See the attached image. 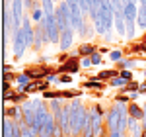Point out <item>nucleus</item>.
Here are the masks:
<instances>
[{
    "label": "nucleus",
    "mask_w": 146,
    "mask_h": 137,
    "mask_svg": "<svg viewBox=\"0 0 146 137\" xmlns=\"http://www.w3.org/2000/svg\"><path fill=\"white\" fill-rule=\"evenodd\" d=\"M70 106V129H72V135H82V129H84V120H86V102L82 98H74L68 102Z\"/></svg>",
    "instance_id": "nucleus-1"
},
{
    "label": "nucleus",
    "mask_w": 146,
    "mask_h": 137,
    "mask_svg": "<svg viewBox=\"0 0 146 137\" xmlns=\"http://www.w3.org/2000/svg\"><path fill=\"white\" fill-rule=\"evenodd\" d=\"M22 73L27 75L31 80H45L49 75L56 73V67H49V65H45V63H37V65H27Z\"/></svg>",
    "instance_id": "nucleus-2"
},
{
    "label": "nucleus",
    "mask_w": 146,
    "mask_h": 137,
    "mask_svg": "<svg viewBox=\"0 0 146 137\" xmlns=\"http://www.w3.org/2000/svg\"><path fill=\"white\" fill-rule=\"evenodd\" d=\"M105 127L109 133L119 131V110H117V104L113 100L105 104Z\"/></svg>",
    "instance_id": "nucleus-3"
},
{
    "label": "nucleus",
    "mask_w": 146,
    "mask_h": 137,
    "mask_svg": "<svg viewBox=\"0 0 146 137\" xmlns=\"http://www.w3.org/2000/svg\"><path fill=\"white\" fill-rule=\"evenodd\" d=\"M43 28H45L47 35H49V41H51L53 45H58V43H60V30H58V26H56L55 16H45V18H43Z\"/></svg>",
    "instance_id": "nucleus-4"
},
{
    "label": "nucleus",
    "mask_w": 146,
    "mask_h": 137,
    "mask_svg": "<svg viewBox=\"0 0 146 137\" xmlns=\"http://www.w3.org/2000/svg\"><path fill=\"white\" fill-rule=\"evenodd\" d=\"M25 49H27V43H25L23 32L22 30H16V32L12 34V51H14V59H16V61L22 59L23 53H25Z\"/></svg>",
    "instance_id": "nucleus-5"
},
{
    "label": "nucleus",
    "mask_w": 146,
    "mask_h": 137,
    "mask_svg": "<svg viewBox=\"0 0 146 137\" xmlns=\"http://www.w3.org/2000/svg\"><path fill=\"white\" fill-rule=\"evenodd\" d=\"M80 68H82L80 57H70L66 63L56 67V75H74V73H80Z\"/></svg>",
    "instance_id": "nucleus-6"
},
{
    "label": "nucleus",
    "mask_w": 146,
    "mask_h": 137,
    "mask_svg": "<svg viewBox=\"0 0 146 137\" xmlns=\"http://www.w3.org/2000/svg\"><path fill=\"white\" fill-rule=\"evenodd\" d=\"M20 106H22V112H23V124L31 127L35 124V106H33V100L27 98V100L22 102Z\"/></svg>",
    "instance_id": "nucleus-7"
},
{
    "label": "nucleus",
    "mask_w": 146,
    "mask_h": 137,
    "mask_svg": "<svg viewBox=\"0 0 146 137\" xmlns=\"http://www.w3.org/2000/svg\"><path fill=\"white\" fill-rule=\"evenodd\" d=\"M74 30L72 28H68L64 32H60V43H58V49H60V53H68V49L72 47V41H74Z\"/></svg>",
    "instance_id": "nucleus-8"
},
{
    "label": "nucleus",
    "mask_w": 146,
    "mask_h": 137,
    "mask_svg": "<svg viewBox=\"0 0 146 137\" xmlns=\"http://www.w3.org/2000/svg\"><path fill=\"white\" fill-rule=\"evenodd\" d=\"M98 49H100V43H80L78 45V57L84 59V57H92L94 53H98Z\"/></svg>",
    "instance_id": "nucleus-9"
},
{
    "label": "nucleus",
    "mask_w": 146,
    "mask_h": 137,
    "mask_svg": "<svg viewBox=\"0 0 146 137\" xmlns=\"http://www.w3.org/2000/svg\"><path fill=\"white\" fill-rule=\"evenodd\" d=\"M127 110H129V118H135L138 122H142V118H144V110H142V106L138 102H129L127 104Z\"/></svg>",
    "instance_id": "nucleus-10"
},
{
    "label": "nucleus",
    "mask_w": 146,
    "mask_h": 137,
    "mask_svg": "<svg viewBox=\"0 0 146 137\" xmlns=\"http://www.w3.org/2000/svg\"><path fill=\"white\" fill-rule=\"evenodd\" d=\"M27 100V94L25 92H18V90H12L4 94V102H12V104H22Z\"/></svg>",
    "instance_id": "nucleus-11"
},
{
    "label": "nucleus",
    "mask_w": 146,
    "mask_h": 137,
    "mask_svg": "<svg viewBox=\"0 0 146 137\" xmlns=\"http://www.w3.org/2000/svg\"><path fill=\"white\" fill-rule=\"evenodd\" d=\"M105 86H107V82L96 80L94 77H90L88 80H84V82H82V88H90V90H101V88H105Z\"/></svg>",
    "instance_id": "nucleus-12"
},
{
    "label": "nucleus",
    "mask_w": 146,
    "mask_h": 137,
    "mask_svg": "<svg viewBox=\"0 0 146 137\" xmlns=\"http://www.w3.org/2000/svg\"><path fill=\"white\" fill-rule=\"evenodd\" d=\"M117 77H119V71H117V68H113V71H101V73H98L94 79L101 80V82H103V80H107V82H109V80L117 79Z\"/></svg>",
    "instance_id": "nucleus-13"
},
{
    "label": "nucleus",
    "mask_w": 146,
    "mask_h": 137,
    "mask_svg": "<svg viewBox=\"0 0 146 137\" xmlns=\"http://www.w3.org/2000/svg\"><path fill=\"white\" fill-rule=\"evenodd\" d=\"M136 28L146 32V8H140V6H138V14H136Z\"/></svg>",
    "instance_id": "nucleus-14"
},
{
    "label": "nucleus",
    "mask_w": 146,
    "mask_h": 137,
    "mask_svg": "<svg viewBox=\"0 0 146 137\" xmlns=\"http://www.w3.org/2000/svg\"><path fill=\"white\" fill-rule=\"evenodd\" d=\"M127 84H129V82H127L125 79H121V77H117V79H113V80L107 82V86H109V88H119V90H121L123 86H127Z\"/></svg>",
    "instance_id": "nucleus-15"
},
{
    "label": "nucleus",
    "mask_w": 146,
    "mask_h": 137,
    "mask_svg": "<svg viewBox=\"0 0 146 137\" xmlns=\"http://www.w3.org/2000/svg\"><path fill=\"white\" fill-rule=\"evenodd\" d=\"M109 59H111L113 63H119L121 59H125V51H123V49H111V53H109Z\"/></svg>",
    "instance_id": "nucleus-16"
},
{
    "label": "nucleus",
    "mask_w": 146,
    "mask_h": 137,
    "mask_svg": "<svg viewBox=\"0 0 146 137\" xmlns=\"http://www.w3.org/2000/svg\"><path fill=\"white\" fill-rule=\"evenodd\" d=\"M2 135H4V137H12V120H10V118H4V129H2Z\"/></svg>",
    "instance_id": "nucleus-17"
},
{
    "label": "nucleus",
    "mask_w": 146,
    "mask_h": 137,
    "mask_svg": "<svg viewBox=\"0 0 146 137\" xmlns=\"http://www.w3.org/2000/svg\"><path fill=\"white\" fill-rule=\"evenodd\" d=\"M56 82H58V84H70V82H72V75H58Z\"/></svg>",
    "instance_id": "nucleus-18"
},
{
    "label": "nucleus",
    "mask_w": 146,
    "mask_h": 137,
    "mask_svg": "<svg viewBox=\"0 0 146 137\" xmlns=\"http://www.w3.org/2000/svg\"><path fill=\"white\" fill-rule=\"evenodd\" d=\"M119 77H121V79H125L127 82H131V80H133V73H131L129 68H125V71H119Z\"/></svg>",
    "instance_id": "nucleus-19"
},
{
    "label": "nucleus",
    "mask_w": 146,
    "mask_h": 137,
    "mask_svg": "<svg viewBox=\"0 0 146 137\" xmlns=\"http://www.w3.org/2000/svg\"><path fill=\"white\" fill-rule=\"evenodd\" d=\"M90 59H92V65H101V61H103L101 59V53H94Z\"/></svg>",
    "instance_id": "nucleus-20"
},
{
    "label": "nucleus",
    "mask_w": 146,
    "mask_h": 137,
    "mask_svg": "<svg viewBox=\"0 0 146 137\" xmlns=\"http://www.w3.org/2000/svg\"><path fill=\"white\" fill-rule=\"evenodd\" d=\"M80 65H82L84 68H90V67H92V59H90V57H84V59H80Z\"/></svg>",
    "instance_id": "nucleus-21"
},
{
    "label": "nucleus",
    "mask_w": 146,
    "mask_h": 137,
    "mask_svg": "<svg viewBox=\"0 0 146 137\" xmlns=\"http://www.w3.org/2000/svg\"><path fill=\"white\" fill-rule=\"evenodd\" d=\"M31 4H33V0H23V6H25V12H27V14L31 10Z\"/></svg>",
    "instance_id": "nucleus-22"
},
{
    "label": "nucleus",
    "mask_w": 146,
    "mask_h": 137,
    "mask_svg": "<svg viewBox=\"0 0 146 137\" xmlns=\"http://www.w3.org/2000/svg\"><path fill=\"white\" fill-rule=\"evenodd\" d=\"M109 137H129V133H121V131H115V133H109Z\"/></svg>",
    "instance_id": "nucleus-23"
},
{
    "label": "nucleus",
    "mask_w": 146,
    "mask_h": 137,
    "mask_svg": "<svg viewBox=\"0 0 146 137\" xmlns=\"http://www.w3.org/2000/svg\"><path fill=\"white\" fill-rule=\"evenodd\" d=\"M140 94H146V84H140V88H138Z\"/></svg>",
    "instance_id": "nucleus-24"
},
{
    "label": "nucleus",
    "mask_w": 146,
    "mask_h": 137,
    "mask_svg": "<svg viewBox=\"0 0 146 137\" xmlns=\"http://www.w3.org/2000/svg\"><path fill=\"white\" fill-rule=\"evenodd\" d=\"M138 39H140V41H146V32H144V34H142V35H140Z\"/></svg>",
    "instance_id": "nucleus-25"
},
{
    "label": "nucleus",
    "mask_w": 146,
    "mask_h": 137,
    "mask_svg": "<svg viewBox=\"0 0 146 137\" xmlns=\"http://www.w3.org/2000/svg\"><path fill=\"white\" fill-rule=\"evenodd\" d=\"M142 73H144V79H146V67H144V71H142Z\"/></svg>",
    "instance_id": "nucleus-26"
},
{
    "label": "nucleus",
    "mask_w": 146,
    "mask_h": 137,
    "mask_svg": "<svg viewBox=\"0 0 146 137\" xmlns=\"http://www.w3.org/2000/svg\"><path fill=\"white\" fill-rule=\"evenodd\" d=\"M55 2H56V4H58V2H62V0H55Z\"/></svg>",
    "instance_id": "nucleus-27"
},
{
    "label": "nucleus",
    "mask_w": 146,
    "mask_h": 137,
    "mask_svg": "<svg viewBox=\"0 0 146 137\" xmlns=\"http://www.w3.org/2000/svg\"><path fill=\"white\" fill-rule=\"evenodd\" d=\"M66 137H70V135H66Z\"/></svg>",
    "instance_id": "nucleus-28"
}]
</instances>
